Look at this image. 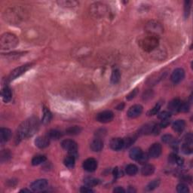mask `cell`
Instances as JSON below:
<instances>
[{
    "label": "cell",
    "mask_w": 193,
    "mask_h": 193,
    "mask_svg": "<svg viewBox=\"0 0 193 193\" xmlns=\"http://www.w3.org/2000/svg\"><path fill=\"white\" fill-rule=\"evenodd\" d=\"M39 123L37 118L31 117L24 121L17 128L16 137L17 142L33 136L39 130Z\"/></svg>",
    "instance_id": "6da1fadb"
},
{
    "label": "cell",
    "mask_w": 193,
    "mask_h": 193,
    "mask_svg": "<svg viewBox=\"0 0 193 193\" xmlns=\"http://www.w3.org/2000/svg\"><path fill=\"white\" fill-rule=\"evenodd\" d=\"M19 43V40L14 34L6 33L1 36L0 39V48L2 50H11L17 47Z\"/></svg>",
    "instance_id": "7a4b0ae2"
},
{
    "label": "cell",
    "mask_w": 193,
    "mask_h": 193,
    "mask_svg": "<svg viewBox=\"0 0 193 193\" xmlns=\"http://www.w3.org/2000/svg\"><path fill=\"white\" fill-rule=\"evenodd\" d=\"M140 46L146 51H152L159 46V39L157 36L148 34L139 42Z\"/></svg>",
    "instance_id": "3957f363"
},
{
    "label": "cell",
    "mask_w": 193,
    "mask_h": 193,
    "mask_svg": "<svg viewBox=\"0 0 193 193\" xmlns=\"http://www.w3.org/2000/svg\"><path fill=\"white\" fill-rule=\"evenodd\" d=\"M33 64H24V65L20 66V67H17V68L15 69L13 71L10 73L9 76H8V81H12V80L16 79L17 78L20 77V76L25 73L27 70H29V69L32 67Z\"/></svg>",
    "instance_id": "277c9868"
},
{
    "label": "cell",
    "mask_w": 193,
    "mask_h": 193,
    "mask_svg": "<svg viewBox=\"0 0 193 193\" xmlns=\"http://www.w3.org/2000/svg\"><path fill=\"white\" fill-rule=\"evenodd\" d=\"M146 29L148 34L155 36H158L163 32L162 26L156 21H149L146 26Z\"/></svg>",
    "instance_id": "5b68a950"
},
{
    "label": "cell",
    "mask_w": 193,
    "mask_h": 193,
    "mask_svg": "<svg viewBox=\"0 0 193 193\" xmlns=\"http://www.w3.org/2000/svg\"><path fill=\"white\" fill-rule=\"evenodd\" d=\"M61 147L64 149L67 150L70 156L75 158L78 156V144L72 140H64L61 142Z\"/></svg>",
    "instance_id": "8992f818"
},
{
    "label": "cell",
    "mask_w": 193,
    "mask_h": 193,
    "mask_svg": "<svg viewBox=\"0 0 193 193\" xmlns=\"http://www.w3.org/2000/svg\"><path fill=\"white\" fill-rule=\"evenodd\" d=\"M114 114L112 111L105 110L97 115V120L100 123H108L112 121Z\"/></svg>",
    "instance_id": "52a82bcc"
},
{
    "label": "cell",
    "mask_w": 193,
    "mask_h": 193,
    "mask_svg": "<svg viewBox=\"0 0 193 193\" xmlns=\"http://www.w3.org/2000/svg\"><path fill=\"white\" fill-rule=\"evenodd\" d=\"M48 180L46 179H39L33 182L30 185V188L34 192H39L46 189L48 186Z\"/></svg>",
    "instance_id": "ba28073f"
},
{
    "label": "cell",
    "mask_w": 193,
    "mask_h": 193,
    "mask_svg": "<svg viewBox=\"0 0 193 193\" xmlns=\"http://www.w3.org/2000/svg\"><path fill=\"white\" fill-rule=\"evenodd\" d=\"M184 77H185V71L182 68H177L172 72L171 76H170V80L174 84H177V83H180V81H182Z\"/></svg>",
    "instance_id": "9c48e42d"
},
{
    "label": "cell",
    "mask_w": 193,
    "mask_h": 193,
    "mask_svg": "<svg viewBox=\"0 0 193 193\" xmlns=\"http://www.w3.org/2000/svg\"><path fill=\"white\" fill-rule=\"evenodd\" d=\"M162 152V147L161 144L154 143L151 146L149 149V156L152 159H157L161 156Z\"/></svg>",
    "instance_id": "30bf717a"
},
{
    "label": "cell",
    "mask_w": 193,
    "mask_h": 193,
    "mask_svg": "<svg viewBox=\"0 0 193 193\" xmlns=\"http://www.w3.org/2000/svg\"><path fill=\"white\" fill-rule=\"evenodd\" d=\"M97 161L93 158H89L83 162V168L88 172H93L97 169Z\"/></svg>",
    "instance_id": "8fae6325"
},
{
    "label": "cell",
    "mask_w": 193,
    "mask_h": 193,
    "mask_svg": "<svg viewBox=\"0 0 193 193\" xmlns=\"http://www.w3.org/2000/svg\"><path fill=\"white\" fill-rule=\"evenodd\" d=\"M143 112V107L141 105L136 104L130 107V109L128 111V116L131 119H134V118L138 117L141 115Z\"/></svg>",
    "instance_id": "7c38bea8"
},
{
    "label": "cell",
    "mask_w": 193,
    "mask_h": 193,
    "mask_svg": "<svg viewBox=\"0 0 193 193\" xmlns=\"http://www.w3.org/2000/svg\"><path fill=\"white\" fill-rule=\"evenodd\" d=\"M50 143V139L48 137H42L40 136L36 137L35 140V145L39 149H45L48 147Z\"/></svg>",
    "instance_id": "4fadbf2b"
},
{
    "label": "cell",
    "mask_w": 193,
    "mask_h": 193,
    "mask_svg": "<svg viewBox=\"0 0 193 193\" xmlns=\"http://www.w3.org/2000/svg\"><path fill=\"white\" fill-rule=\"evenodd\" d=\"M110 148L114 151H119L124 148V140L121 138H113L109 143Z\"/></svg>",
    "instance_id": "5bb4252c"
},
{
    "label": "cell",
    "mask_w": 193,
    "mask_h": 193,
    "mask_svg": "<svg viewBox=\"0 0 193 193\" xmlns=\"http://www.w3.org/2000/svg\"><path fill=\"white\" fill-rule=\"evenodd\" d=\"M11 137V131L8 128H2L0 130V141L1 143L3 144L9 140Z\"/></svg>",
    "instance_id": "9a60e30c"
},
{
    "label": "cell",
    "mask_w": 193,
    "mask_h": 193,
    "mask_svg": "<svg viewBox=\"0 0 193 193\" xmlns=\"http://www.w3.org/2000/svg\"><path fill=\"white\" fill-rule=\"evenodd\" d=\"M180 105H181V101L179 99H173L168 103V108L170 112H179Z\"/></svg>",
    "instance_id": "2e32d148"
},
{
    "label": "cell",
    "mask_w": 193,
    "mask_h": 193,
    "mask_svg": "<svg viewBox=\"0 0 193 193\" xmlns=\"http://www.w3.org/2000/svg\"><path fill=\"white\" fill-rule=\"evenodd\" d=\"M2 98L5 103H8L12 98V92L11 88H8V86H6L3 88L2 91Z\"/></svg>",
    "instance_id": "e0dca14e"
},
{
    "label": "cell",
    "mask_w": 193,
    "mask_h": 193,
    "mask_svg": "<svg viewBox=\"0 0 193 193\" xmlns=\"http://www.w3.org/2000/svg\"><path fill=\"white\" fill-rule=\"evenodd\" d=\"M143 154V152L141 149L139 147H134L131 149L129 152V157L131 158L132 160L134 161H138L139 159L141 157Z\"/></svg>",
    "instance_id": "ac0fdd59"
},
{
    "label": "cell",
    "mask_w": 193,
    "mask_h": 193,
    "mask_svg": "<svg viewBox=\"0 0 193 193\" xmlns=\"http://www.w3.org/2000/svg\"><path fill=\"white\" fill-rule=\"evenodd\" d=\"M103 148V143L100 139H95L91 143V149L93 152H100Z\"/></svg>",
    "instance_id": "d6986e66"
},
{
    "label": "cell",
    "mask_w": 193,
    "mask_h": 193,
    "mask_svg": "<svg viewBox=\"0 0 193 193\" xmlns=\"http://www.w3.org/2000/svg\"><path fill=\"white\" fill-rule=\"evenodd\" d=\"M186 127V122L184 120L179 119L175 121L172 125V128H173V131H175L177 133H180L184 130Z\"/></svg>",
    "instance_id": "ffe728a7"
},
{
    "label": "cell",
    "mask_w": 193,
    "mask_h": 193,
    "mask_svg": "<svg viewBox=\"0 0 193 193\" xmlns=\"http://www.w3.org/2000/svg\"><path fill=\"white\" fill-rule=\"evenodd\" d=\"M155 171V167L152 164H145L141 169V173L143 176H150Z\"/></svg>",
    "instance_id": "44dd1931"
},
{
    "label": "cell",
    "mask_w": 193,
    "mask_h": 193,
    "mask_svg": "<svg viewBox=\"0 0 193 193\" xmlns=\"http://www.w3.org/2000/svg\"><path fill=\"white\" fill-rule=\"evenodd\" d=\"M52 118V115L51 112H50V110L46 107H44L43 109V116L42 119V121L43 124L46 125L48 123L50 122Z\"/></svg>",
    "instance_id": "7402d4cb"
},
{
    "label": "cell",
    "mask_w": 193,
    "mask_h": 193,
    "mask_svg": "<svg viewBox=\"0 0 193 193\" xmlns=\"http://www.w3.org/2000/svg\"><path fill=\"white\" fill-rule=\"evenodd\" d=\"M155 125L153 124H149V125H146L145 126L142 127L140 129L139 133L140 134H149L153 133V130L155 128Z\"/></svg>",
    "instance_id": "603a6c76"
},
{
    "label": "cell",
    "mask_w": 193,
    "mask_h": 193,
    "mask_svg": "<svg viewBox=\"0 0 193 193\" xmlns=\"http://www.w3.org/2000/svg\"><path fill=\"white\" fill-rule=\"evenodd\" d=\"M62 137V133L56 129L50 130L48 132V137L51 140H58Z\"/></svg>",
    "instance_id": "cb8c5ba5"
},
{
    "label": "cell",
    "mask_w": 193,
    "mask_h": 193,
    "mask_svg": "<svg viewBox=\"0 0 193 193\" xmlns=\"http://www.w3.org/2000/svg\"><path fill=\"white\" fill-rule=\"evenodd\" d=\"M125 172L129 176H134V175H135L138 172V168H137V165L134 164H130L125 168Z\"/></svg>",
    "instance_id": "d4e9b609"
},
{
    "label": "cell",
    "mask_w": 193,
    "mask_h": 193,
    "mask_svg": "<svg viewBox=\"0 0 193 193\" xmlns=\"http://www.w3.org/2000/svg\"><path fill=\"white\" fill-rule=\"evenodd\" d=\"M121 79V73H120V71L119 69H114L112 71V75H111L110 81L112 84H117L118 82L120 81Z\"/></svg>",
    "instance_id": "484cf974"
},
{
    "label": "cell",
    "mask_w": 193,
    "mask_h": 193,
    "mask_svg": "<svg viewBox=\"0 0 193 193\" xmlns=\"http://www.w3.org/2000/svg\"><path fill=\"white\" fill-rule=\"evenodd\" d=\"M46 157L42 155H39V156H36L33 157V159H32V164L33 166H36V165H39L44 163L46 161Z\"/></svg>",
    "instance_id": "4316f807"
},
{
    "label": "cell",
    "mask_w": 193,
    "mask_h": 193,
    "mask_svg": "<svg viewBox=\"0 0 193 193\" xmlns=\"http://www.w3.org/2000/svg\"><path fill=\"white\" fill-rule=\"evenodd\" d=\"M64 164H65V166L67 167V168L71 169V168H72L75 166L76 158H75L74 156H70V155H69V156H68V157H67L65 159H64Z\"/></svg>",
    "instance_id": "83f0119b"
},
{
    "label": "cell",
    "mask_w": 193,
    "mask_h": 193,
    "mask_svg": "<svg viewBox=\"0 0 193 193\" xmlns=\"http://www.w3.org/2000/svg\"><path fill=\"white\" fill-rule=\"evenodd\" d=\"M160 184V180H154L151 181L146 187V190L147 191H152L156 189V188L159 187Z\"/></svg>",
    "instance_id": "f1b7e54d"
},
{
    "label": "cell",
    "mask_w": 193,
    "mask_h": 193,
    "mask_svg": "<svg viewBox=\"0 0 193 193\" xmlns=\"http://www.w3.org/2000/svg\"><path fill=\"white\" fill-rule=\"evenodd\" d=\"M11 158V154L9 150H2L1 152V156H0V159H1L2 162H5V161H8V160Z\"/></svg>",
    "instance_id": "f546056e"
},
{
    "label": "cell",
    "mask_w": 193,
    "mask_h": 193,
    "mask_svg": "<svg viewBox=\"0 0 193 193\" xmlns=\"http://www.w3.org/2000/svg\"><path fill=\"white\" fill-rule=\"evenodd\" d=\"M81 129L80 127L73 126V127H70V128H67L66 132H67V134L76 135V134H79L80 132H81Z\"/></svg>",
    "instance_id": "4dcf8cb0"
},
{
    "label": "cell",
    "mask_w": 193,
    "mask_h": 193,
    "mask_svg": "<svg viewBox=\"0 0 193 193\" xmlns=\"http://www.w3.org/2000/svg\"><path fill=\"white\" fill-rule=\"evenodd\" d=\"M182 151L185 154H190L192 152V143H183L182 145Z\"/></svg>",
    "instance_id": "1f68e13d"
},
{
    "label": "cell",
    "mask_w": 193,
    "mask_h": 193,
    "mask_svg": "<svg viewBox=\"0 0 193 193\" xmlns=\"http://www.w3.org/2000/svg\"><path fill=\"white\" fill-rule=\"evenodd\" d=\"M99 182H100V181H99L98 180H97V179H94V178H91V177H88V178H86L85 180V185L90 187L97 186Z\"/></svg>",
    "instance_id": "d6a6232c"
},
{
    "label": "cell",
    "mask_w": 193,
    "mask_h": 193,
    "mask_svg": "<svg viewBox=\"0 0 193 193\" xmlns=\"http://www.w3.org/2000/svg\"><path fill=\"white\" fill-rule=\"evenodd\" d=\"M177 191L180 193H188L189 192V189L187 185L185 183H180L177 186Z\"/></svg>",
    "instance_id": "836d02e7"
},
{
    "label": "cell",
    "mask_w": 193,
    "mask_h": 193,
    "mask_svg": "<svg viewBox=\"0 0 193 193\" xmlns=\"http://www.w3.org/2000/svg\"><path fill=\"white\" fill-rule=\"evenodd\" d=\"M161 104L159 103H158L157 104H156V106L152 108L151 110H149V112H147V115L149 116H155V115H156L159 112V111L160 110V109H161Z\"/></svg>",
    "instance_id": "e575fe53"
},
{
    "label": "cell",
    "mask_w": 193,
    "mask_h": 193,
    "mask_svg": "<svg viewBox=\"0 0 193 193\" xmlns=\"http://www.w3.org/2000/svg\"><path fill=\"white\" fill-rule=\"evenodd\" d=\"M58 3L60 4V6L65 7H74L78 5L77 2L75 1H61L59 2Z\"/></svg>",
    "instance_id": "d590c367"
},
{
    "label": "cell",
    "mask_w": 193,
    "mask_h": 193,
    "mask_svg": "<svg viewBox=\"0 0 193 193\" xmlns=\"http://www.w3.org/2000/svg\"><path fill=\"white\" fill-rule=\"evenodd\" d=\"M171 116V113L170 112H168V111H163V112H160L159 114V119H161V121L163 120H168Z\"/></svg>",
    "instance_id": "8d00e7d4"
},
{
    "label": "cell",
    "mask_w": 193,
    "mask_h": 193,
    "mask_svg": "<svg viewBox=\"0 0 193 193\" xmlns=\"http://www.w3.org/2000/svg\"><path fill=\"white\" fill-rule=\"evenodd\" d=\"M123 140H124V148H128L134 143L135 138H134V137H128V138H125Z\"/></svg>",
    "instance_id": "74e56055"
},
{
    "label": "cell",
    "mask_w": 193,
    "mask_h": 193,
    "mask_svg": "<svg viewBox=\"0 0 193 193\" xmlns=\"http://www.w3.org/2000/svg\"><path fill=\"white\" fill-rule=\"evenodd\" d=\"M189 105L187 102L181 103V105H180V109H179V112H186L189 111Z\"/></svg>",
    "instance_id": "f35d334b"
},
{
    "label": "cell",
    "mask_w": 193,
    "mask_h": 193,
    "mask_svg": "<svg viewBox=\"0 0 193 193\" xmlns=\"http://www.w3.org/2000/svg\"><path fill=\"white\" fill-rule=\"evenodd\" d=\"M148 160H149V156L146 153H143L141 157L138 160V161L140 162V164H145L147 162Z\"/></svg>",
    "instance_id": "ab89813d"
},
{
    "label": "cell",
    "mask_w": 193,
    "mask_h": 193,
    "mask_svg": "<svg viewBox=\"0 0 193 193\" xmlns=\"http://www.w3.org/2000/svg\"><path fill=\"white\" fill-rule=\"evenodd\" d=\"M190 8H191V2L187 1L185 2V17H188L189 13H190Z\"/></svg>",
    "instance_id": "60d3db41"
},
{
    "label": "cell",
    "mask_w": 193,
    "mask_h": 193,
    "mask_svg": "<svg viewBox=\"0 0 193 193\" xmlns=\"http://www.w3.org/2000/svg\"><path fill=\"white\" fill-rule=\"evenodd\" d=\"M178 157L179 156H177V155L170 154V156H168V161H169L170 164H177V161Z\"/></svg>",
    "instance_id": "b9f144b4"
},
{
    "label": "cell",
    "mask_w": 193,
    "mask_h": 193,
    "mask_svg": "<svg viewBox=\"0 0 193 193\" xmlns=\"http://www.w3.org/2000/svg\"><path fill=\"white\" fill-rule=\"evenodd\" d=\"M80 192H82V193H91V192H94L93 189H91L90 186H82L81 187L80 189Z\"/></svg>",
    "instance_id": "7bdbcfd3"
},
{
    "label": "cell",
    "mask_w": 193,
    "mask_h": 193,
    "mask_svg": "<svg viewBox=\"0 0 193 193\" xmlns=\"http://www.w3.org/2000/svg\"><path fill=\"white\" fill-rule=\"evenodd\" d=\"M137 89H134V90H133V91H132L131 93L129 94L128 95V96H127V100H132V99L133 98H134L135 97H136V95H137Z\"/></svg>",
    "instance_id": "ee69618b"
},
{
    "label": "cell",
    "mask_w": 193,
    "mask_h": 193,
    "mask_svg": "<svg viewBox=\"0 0 193 193\" xmlns=\"http://www.w3.org/2000/svg\"><path fill=\"white\" fill-rule=\"evenodd\" d=\"M113 192H116V193H125V190L124 189H123L122 187L117 186V187L115 188V189H114Z\"/></svg>",
    "instance_id": "f6af8a7d"
},
{
    "label": "cell",
    "mask_w": 193,
    "mask_h": 193,
    "mask_svg": "<svg viewBox=\"0 0 193 193\" xmlns=\"http://www.w3.org/2000/svg\"><path fill=\"white\" fill-rule=\"evenodd\" d=\"M169 123L170 122H169V121H168V120H163V121L159 124L160 128H165V127H167L168 125H169Z\"/></svg>",
    "instance_id": "bcb514c9"
},
{
    "label": "cell",
    "mask_w": 193,
    "mask_h": 193,
    "mask_svg": "<svg viewBox=\"0 0 193 193\" xmlns=\"http://www.w3.org/2000/svg\"><path fill=\"white\" fill-rule=\"evenodd\" d=\"M121 173H120V170L118 169L117 168H116V169H114V170H113L114 177H119L120 174H121Z\"/></svg>",
    "instance_id": "7dc6e473"
},
{
    "label": "cell",
    "mask_w": 193,
    "mask_h": 193,
    "mask_svg": "<svg viewBox=\"0 0 193 193\" xmlns=\"http://www.w3.org/2000/svg\"><path fill=\"white\" fill-rule=\"evenodd\" d=\"M124 107H125V104L123 103H119V105L117 106L116 109H117L118 110H121V109H123V108H124Z\"/></svg>",
    "instance_id": "c3c4849f"
},
{
    "label": "cell",
    "mask_w": 193,
    "mask_h": 193,
    "mask_svg": "<svg viewBox=\"0 0 193 193\" xmlns=\"http://www.w3.org/2000/svg\"><path fill=\"white\" fill-rule=\"evenodd\" d=\"M31 191L29 190V189H22V190H20V192H30Z\"/></svg>",
    "instance_id": "681fc988"
},
{
    "label": "cell",
    "mask_w": 193,
    "mask_h": 193,
    "mask_svg": "<svg viewBox=\"0 0 193 193\" xmlns=\"http://www.w3.org/2000/svg\"><path fill=\"white\" fill-rule=\"evenodd\" d=\"M128 192H130V193H132V192H136V190H135V189H132V188H131V187H130V188H129V190H128Z\"/></svg>",
    "instance_id": "f907efd6"
}]
</instances>
